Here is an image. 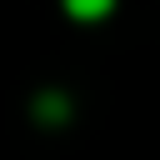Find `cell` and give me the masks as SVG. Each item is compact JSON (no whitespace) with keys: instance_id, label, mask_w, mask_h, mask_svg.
<instances>
[{"instance_id":"6da1fadb","label":"cell","mask_w":160,"mask_h":160,"mask_svg":"<svg viewBox=\"0 0 160 160\" xmlns=\"http://www.w3.org/2000/svg\"><path fill=\"white\" fill-rule=\"evenodd\" d=\"M110 5L115 0H65V10L75 20H100V15H110Z\"/></svg>"}]
</instances>
